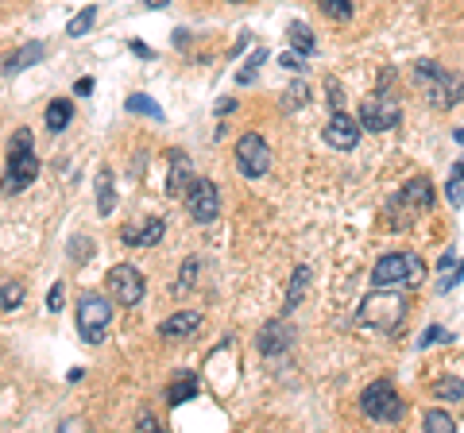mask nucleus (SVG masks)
<instances>
[{
    "mask_svg": "<svg viewBox=\"0 0 464 433\" xmlns=\"http://www.w3.org/2000/svg\"><path fill=\"white\" fill-rule=\"evenodd\" d=\"M279 62H282V66H287V70H302L305 66V55H302V50H287V55H279Z\"/></svg>",
    "mask_w": 464,
    "mask_h": 433,
    "instance_id": "72a5a7b5",
    "label": "nucleus"
},
{
    "mask_svg": "<svg viewBox=\"0 0 464 433\" xmlns=\"http://www.w3.org/2000/svg\"><path fill=\"white\" fill-rule=\"evenodd\" d=\"M310 267H294V279H290V290H287V310H294V305H302L305 298V287H310Z\"/></svg>",
    "mask_w": 464,
    "mask_h": 433,
    "instance_id": "412c9836",
    "label": "nucleus"
},
{
    "mask_svg": "<svg viewBox=\"0 0 464 433\" xmlns=\"http://www.w3.org/2000/svg\"><path fill=\"white\" fill-rule=\"evenodd\" d=\"M194 163H189V155L186 151H171V171H166V197H182L189 182H194Z\"/></svg>",
    "mask_w": 464,
    "mask_h": 433,
    "instance_id": "2eb2a0df",
    "label": "nucleus"
},
{
    "mask_svg": "<svg viewBox=\"0 0 464 433\" xmlns=\"http://www.w3.org/2000/svg\"><path fill=\"white\" fill-rule=\"evenodd\" d=\"M421 426H426V433H449V429H457V426H452V418H449V410H426Z\"/></svg>",
    "mask_w": 464,
    "mask_h": 433,
    "instance_id": "bb28decb",
    "label": "nucleus"
},
{
    "mask_svg": "<svg viewBox=\"0 0 464 433\" xmlns=\"http://www.w3.org/2000/svg\"><path fill=\"white\" fill-rule=\"evenodd\" d=\"M93 24H97V8L89 4V8H81V12L70 19V27H66V31H70L73 39H78V35H86V31H93Z\"/></svg>",
    "mask_w": 464,
    "mask_h": 433,
    "instance_id": "c85d7f7f",
    "label": "nucleus"
},
{
    "mask_svg": "<svg viewBox=\"0 0 464 433\" xmlns=\"http://www.w3.org/2000/svg\"><path fill=\"white\" fill-rule=\"evenodd\" d=\"M73 89H78V97H89V93H93V78H81Z\"/></svg>",
    "mask_w": 464,
    "mask_h": 433,
    "instance_id": "58836bf2",
    "label": "nucleus"
},
{
    "mask_svg": "<svg viewBox=\"0 0 464 433\" xmlns=\"http://www.w3.org/2000/svg\"><path fill=\"white\" fill-rule=\"evenodd\" d=\"M70 116H73L70 101H50L47 104V132H62L70 124Z\"/></svg>",
    "mask_w": 464,
    "mask_h": 433,
    "instance_id": "aec40b11",
    "label": "nucleus"
},
{
    "mask_svg": "<svg viewBox=\"0 0 464 433\" xmlns=\"http://www.w3.org/2000/svg\"><path fill=\"white\" fill-rule=\"evenodd\" d=\"M287 39H290L294 50H302V55H313V31L305 27V24H290V27H287Z\"/></svg>",
    "mask_w": 464,
    "mask_h": 433,
    "instance_id": "b1692460",
    "label": "nucleus"
},
{
    "mask_svg": "<svg viewBox=\"0 0 464 433\" xmlns=\"http://www.w3.org/2000/svg\"><path fill=\"white\" fill-rule=\"evenodd\" d=\"M116 209V189H112V174L109 171H101L97 174V213L101 217H109Z\"/></svg>",
    "mask_w": 464,
    "mask_h": 433,
    "instance_id": "6ab92c4d",
    "label": "nucleus"
},
{
    "mask_svg": "<svg viewBox=\"0 0 464 433\" xmlns=\"http://www.w3.org/2000/svg\"><path fill=\"white\" fill-rule=\"evenodd\" d=\"M27 298V287L19 279H0V310H16Z\"/></svg>",
    "mask_w": 464,
    "mask_h": 433,
    "instance_id": "a211bd4d",
    "label": "nucleus"
},
{
    "mask_svg": "<svg viewBox=\"0 0 464 433\" xmlns=\"http://www.w3.org/2000/svg\"><path fill=\"white\" fill-rule=\"evenodd\" d=\"M290 344H294V329H290V321H282V318L267 321L256 336V348L263 356H279V352H287Z\"/></svg>",
    "mask_w": 464,
    "mask_h": 433,
    "instance_id": "4468645a",
    "label": "nucleus"
},
{
    "mask_svg": "<svg viewBox=\"0 0 464 433\" xmlns=\"http://www.w3.org/2000/svg\"><path fill=\"white\" fill-rule=\"evenodd\" d=\"M93 256V244H89V240L86 236H81V240H73V248H70V259L73 263H86Z\"/></svg>",
    "mask_w": 464,
    "mask_h": 433,
    "instance_id": "473e14b6",
    "label": "nucleus"
},
{
    "mask_svg": "<svg viewBox=\"0 0 464 433\" xmlns=\"http://www.w3.org/2000/svg\"><path fill=\"white\" fill-rule=\"evenodd\" d=\"M182 202H186V213L194 217L197 225H209V220H217V213H220V194L209 178H194L189 189L182 194Z\"/></svg>",
    "mask_w": 464,
    "mask_h": 433,
    "instance_id": "9b49d317",
    "label": "nucleus"
},
{
    "mask_svg": "<svg viewBox=\"0 0 464 433\" xmlns=\"http://www.w3.org/2000/svg\"><path fill=\"white\" fill-rule=\"evenodd\" d=\"M421 274H426V263L414 251H391L372 267V287H406V282H418Z\"/></svg>",
    "mask_w": 464,
    "mask_h": 433,
    "instance_id": "423d86ee",
    "label": "nucleus"
},
{
    "mask_svg": "<svg viewBox=\"0 0 464 433\" xmlns=\"http://www.w3.org/2000/svg\"><path fill=\"white\" fill-rule=\"evenodd\" d=\"M163 236H166V225L159 217H143V220H132V225L120 228V244H128V248H151V244H159Z\"/></svg>",
    "mask_w": 464,
    "mask_h": 433,
    "instance_id": "ddd939ff",
    "label": "nucleus"
},
{
    "mask_svg": "<svg viewBox=\"0 0 464 433\" xmlns=\"http://www.w3.org/2000/svg\"><path fill=\"white\" fill-rule=\"evenodd\" d=\"M329 101L336 104V109H341V89H336V81H329Z\"/></svg>",
    "mask_w": 464,
    "mask_h": 433,
    "instance_id": "a19ab883",
    "label": "nucleus"
},
{
    "mask_svg": "<svg viewBox=\"0 0 464 433\" xmlns=\"http://www.w3.org/2000/svg\"><path fill=\"white\" fill-rule=\"evenodd\" d=\"M43 43H27L24 50H19V55L12 58V62H8V66H4V73H19V70H27V66H35V62H39V55H43Z\"/></svg>",
    "mask_w": 464,
    "mask_h": 433,
    "instance_id": "5701e85b",
    "label": "nucleus"
},
{
    "mask_svg": "<svg viewBox=\"0 0 464 433\" xmlns=\"http://www.w3.org/2000/svg\"><path fill=\"white\" fill-rule=\"evenodd\" d=\"M197 271H202V259H197V256L182 259V271H178L174 294H186V290H194V287H197Z\"/></svg>",
    "mask_w": 464,
    "mask_h": 433,
    "instance_id": "4be33fe9",
    "label": "nucleus"
},
{
    "mask_svg": "<svg viewBox=\"0 0 464 433\" xmlns=\"http://www.w3.org/2000/svg\"><path fill=\"white\" fill-rule=\"evenodd\" d=\"M228 4H244V0H228Z\"/></svg>",
    "mask_w": 464,
    "mask_h": 433,
    "instance_id": "37998d69",
    "label": "nucleus"
},
{
    "mask_svg": "<svg viewBox=\"0 0 464 433\" xmlns=\"http://www.w3.org/2000/svg\"><path fill=\"white\" fill-rule=\"evenodd\" d=\"M263 58H271V55H267V50H263V47H256V50H251L248 66L236 73V81H240V86H251V81H256V73H259V66H263Z\"/></svg>",
    "mask_w": 464,
    "mask_h": 433,
    "instance_id": "c756f323",
    "label": "nucleus"
},
{
    "mask_svg": "<svg viewBox=\"0 0 464 433\" xmlns=\"http://www.w3.org/2000/svg\"><path fill=\"white\" fill-rule=\"evenodd\" d=\"M318 8L329 19H341V24L344 19H352V0H318Z\"/></svg>",
    "mask_w": 464,
    "mask_h": 433,
    "instance_id": "7c9ffc66",
    "label": "nucleus"
},
{
    "mask_svg": "<svg viewBox=\"0 0 464 433\" xmlns=\"http://www.w3.org/2000/svg\"><path fill=\"white\" fill-rule=\"evenodd\" d=\"M132 55H140V58H151V47H147V43H140V39H132Z\"/></svg>",
    "mask_w": 464,
    "mask_h": 433,
    "instance_id": "e433bc0d",
    "label": "nucleus"
},
{
    "mask_svg": "<svg viewBox=\"0 0 464 433\" xmlns=\"http://www.w3.org/2000/svg\"><path fill=\"white\" fill-rule=\"evenodd\" d=\"M197 329H202V310H178L171 313L166 321H159V336H194Z\"/></svg>",
    "mask_w": 464,
    "mask_h": 433,
    "instance_id": "dca6fc26",
    "label": "nucleus"
},
{
    "mask_svg": "<svg viewBox=\"0 0 464 433\" xmlns=\"http://www.w3.org/2000/svg\"><path fill=\"white\" fill-rule=\"evenodd\" d=\"M445 197H449V205H464V159L452 166L449 186H445Z\"/></svg>",
    "mask_w": 464,
    "mask_h": 433,
    "instance_id": "393cba45",
    "label": "nucleus"
},
{
    "mask_svg": "<svg viewBox=\"0 0 464 433\" xmlns=\"http://www.w3.org/2000/svg\"><path fill=\"white\" fill-rule=\"evenodd\" d=\"M429 205H434V186H429V178H410L391 202H387V213H391L387 220H391V228H406L410 220L429 213Z\"/></svg>",
    "mask_w": 464,
    "mask_h": 433,
    "instance_id": "20e7f679",
    "label": "nucleus"
},
{
    "mask_svg": "<svg viewBox=\"0 0 464 433\" xmlns=\"http://www.w3.org/2000/svg\"><path fill=\"white\" fill-rule=\"evenodd\" d=\"M194 395H197V375L194 372H182V375H174L171 383H166V403L171 406H182Z\"/></svg>",
    "mask_w": 464,
    "mask_h": 433,
    "instance_id": "f3484780",
    "label": "nucleus"
},
{
    "mask_svg": "<svg viewBox=\"0 0 464 433\" xmlns=\"http://www.w3.org/2000/svg\"><path fill=\"white\" fill-rule=\"evenodd\" d=\"M403 318H406V298L398 294V287H375L356 310V321L375 333H395Z\"/></svg>",
    "mask_w": 464,
    "mask_h": 433,
    "instance_id": "f257e3e1",
    "label": "nucleus"
},
{
    "mask_svg": "<svg viewBox=\"0 0 464 433\" xmlns=\"http://www.w3.org/2000/svg\"><path fill=\"white\" fill-rule=\"evenodd\" d=\"M434 398H445V403H457V398H464V379H437V383H434Z\"/></svg>",
    "mask_w": 464,
    "mask_h": 433,
    "instance_id": "cd10ccee",
    "label": "nucleus"
},
{
    "mask_svg": "<svg viewBox=\"0 0 464 433\" xmlns=\"http://www.w3.org/2000/svg\"><path fill=\"white\" fill-rule=\"evenodd\" d=\"M147 294V279L140 274V267H132V263H116L109 271V298L116 305H140Z\"/></svg>",
    "mask_w": 464,
    "mask_h": 433,
    "instance_id": "1a4fd4ad",
    "label": "nucleus"
},
{
    "mask_svg": "<svg viewBox=\"0 0 464 433\" xmlns=\"http://www.w3.org/2000/svg\"><path fill=\"white\" fill-rule=\"evenodd\" d=\"M360 410L372 421H379V426H395V421H403L406 403L398 398V390L387 379H375V383H367L360 390Z\"/></svg>",
    "mask_w": 464,
    "mask_h": 433,
    "instance_id": "39448f33",
    "label": "nucleus"
},
{
    "mask_svg": "<svg viewBox=\"0 0 464 433\" xmlns=\"http://www.w3.org/2000/svg\"><path fill=\"white\" fill-rule=\"evenodd\" d=\"M414 78H418V86L426 89V101L434 104V109H457V101H460V78L452 70H445L434 58H418L414 62Z\"/></svg>",
    "mask_w": 464,
    "mask_h": 433,
    "instance_id": "7ed1b4c3",
    "label": "nucleus"
},
{
    "mask_svg": "<svg viewBox=\"0 0 464 433\" xmlns=\"http://www.w3.org/2000/svg\"><path fill=\"white\" fill-rule=\"evenodd\" d=\"M39 174V159L31 151V128H19L12 140H8V171L0 178V194L12 197V194H24V189L35 182Z\"/></svg>",
    "mask_w": 464,
    "mask_h": 433,
    "instance_id": "f03ea898",
    "label": "nucleus"
},
{
    "mask_svg": "<svg viewBox=\"0 0 464 433\" xmlns=\"http://www.w3.org/2000/svg\"><path fill=\"white\" fill-rule=\"evenodd\" d=\"M236 166L244 178H263L271 171V147L259 132H244L236 140Z\"/></svg>",
    "mask_w": 464,
    "mask_h": 433,
    "instance_id": "9d476101",
    "label": "nucleus"
},
{
    "mask_svg": "<svg viewBox=\"0 0 464 433\" xmlns=\"http://www.w3.org/2000/svg\"><path fill=\"white\" fill-rule=\"evenodd\" d=\"M356 120H360L364 132H391L395 124L403 120V109H398V101L391 97V93L379 89V93H367V97L360 101Z\"/></svg>",
    "mask_w": 464,
    "mask_h": 433,
    "instance_id": "6e6552de",
    "label": "nucleus"
},
{
    "mask_svg": "<svg viewBox=\"0 0 464 433\" xmlns=\"http://www.w3.org/2000/svg\"><path fill=\"white\" fill-rule=\"evenodd\" d=\"M441 341H452V333H445L441 325H429L426 336H418V348H429V344H441Z\"/></svg>",
    "mask_w": 464,
    "mask_h": 433,
    "instance_id": "2f4dec72",
    "label": "nucleus"
},
{
    "mask_svg": "<svg viewBox=\"0 0 464 433\" xmlns=\"http://www.w3.org/2000/svg\"><path fill=\"white\" fill-rule=\"evenodd\" d=\"M124 104H128V112H140V116H151V120H163V109H159V104H155L151 97H143V93H132V97L124 101Z\"/></svg>",
    "mask_w": 464,
    "mask_h": 433,
    "instance_id": "a878e982",
    "label": "nucleus"
},
{
    "mask_svg": "<svg viewBox=\"0 0 464 433\" xmlns=\"http://www.w3.org/2000/svg\"><path fill=\"white\" fill-rule=\"evenodd\" d=\"M143 4H147V8H166L171 0H143Z\"/></svg>",
    "mask_w": 464,
    "mask_h": 433,
    "instance_id": "79ce46f5",
    "label": "nucleus"
},
{
    "mask_svg": "<svg viewBox=\"0 0 464 433\" xmlns=\"http://www.w3.org/2000/svg\"><path fill=\"white\" fill-rule=\"evenodd\" d=\"M47 310H50V313H58V310H62V282H55V287H50V298H47Z\"/></svg>",
    "mask_w": 464,
    "mask_h": 433,
    "instance_id": "c9c22d12",
    "label": "nucleus"
},
{
    "mask_svg": "<svg viewBox=\"0 0 464 433\" xmlns=\"http://www.w3.org/2000/svg\"><path fill=\"white\" fill-rule=\"evenodd\" d=\"M360 120L356 116H348L336 109L329 116V124H325V143L333 147V151H356V143H360Z\"/></svg>",
    "mask_w": 464,
    "mask_h": 433,
    "instance_id": "f8f14e48",
    "label": "nucleus"
},
{
    "mask_svg": "<svg viewBox=\"0 0 464 433\" xmlns=\"http://www.w3.org/2000/svg\"><path fill=\"white\" fill-rule=\"evenodd\" d=\"M460 274H464V259L457 263V267H452V274H445V279L437 282V290H441V294H445V290H452V287H457V282H460Z\"/></svg>",
    "mask_w": 464,
    "mask_h": 433,
    "instance_id": "f704fd0d",
    "label": "nucleus"
},
{
    "mask_svg": "<svg viewBox=\"0 0 464 433\" xmlns=\"http://www.w3.org/2000/svg\"><path fill=\"white\" fill-rule=\"evenodd\" d=\"M112 321V305L101 294H81L78 298V336L86 344H101Z\"/></svg>",
    "mask_w": 464,
    "mask_h": 433,
    "instance_id": "0eeeda50",
    "label": "nucleus"
},
{
    "mask_svg": "<svg viewBox=\"0 0 464 433\" xmlns=\"http://www.w3.org/2000/svg\"><path fill=\"white\" fill-rule=\"evenodd\" d=\"M140 429H147V433H151V429H159V421H155L151 414H143V418H140Z\"/></svg>",
    "mask_w": 464,
    "mask_h": 433,
    "instance_id": "ea45409f",
    "label": "nucleus"
},
{
    "mask_svg": "<svg viewBox=\"0 0 464 433\" xmlns=\"http://www.w3.org/2000/svg\"><path fill=\"white\" fill-rule=\"evenodd\" d=\"M225 112H236V101H232V97H220L217 101V116H225Z\"/></svg>",
    "mask_w": 464,
    "mask_h": 433,
    "instance_id": "4c0bfd02",
    "label": "nucleus"
}]
</instances>
